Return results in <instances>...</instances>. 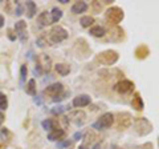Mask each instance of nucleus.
Listing matches in <instances>:
<instances>
[{
    "label": "nucleus",
    "mask_w": 159,
    "mask_h": 149,
    "mask_svg": "<svg viewBox=\"0 0 159 149\" xmlns=\"http://www.w3.org/2000/svg\"><path fill=\"white\" fill-rule=\"evenodd\" d=\"M113 123H114V115L110 113V112H106V113H103L101 117L93 124V128L97 131H103V129L110 128L113 125Z\"/></svg>",
    "instance_id": "f257e3e1"
},
{
    "label": "nucleus",
    "mask_w": 159,
    "mask_h": 149,
    "mask_svg": "<svg viewBox=\"0 0 159 149\" xmlns=\"http://www.w3.org/2000/svg\"><path fill=\"white\" fill-rule=\"evenodd\" d=\"M68 37V32H66V29L65 28H62V27H60V25H56V27H53L50 29V32H49V39H50V41L52 43H61V41H64Z\"/></svg>",
    "instance_id": "f03ea898"
},
{
    "label": "nucleus",
    "mask_w": 159,
    "mask_h": 149,
    "mask_svg": "<svg viewBox=\"0 0 159 149\" xmlns=\"http://www.w3.org/2000/svg\"><path fill=\"white\" fill-rule=\"evenodd\" d=\"M97 60L103 65H113L118 60V53L115 51H105L97 56Z\"/></svg>",
    "instance_id": "7ed1b4c3"
},
{
    "label": "nucleus",
    "mask_w": 159,
    "mask_h": 149,
    "mask_svg": "<svg viewBox=\"0 0 159 149\" xmlns=\"http://www.w3.org/2000/svg\"><path fill=\"white\" fill-rule=\"evenodd\" d=\"M106 19L109 20V22H111V23L118 24L123 19V11L121 10V8H118V7L109 8L107 12H106Z\"/></svg>",
    "instance_id": "20e7f679"
},
{
    "label": "nucleus",
    "mask_w": 159,
    "mask_h": 149,
    "mask_svg": "<svg viewBox=\"0 0 159 149\" xmlns=\"http://www.w3.org/2000/svg\"><path fill=\"white\" fill-rule=\"evenodd\" d=\"M114 89L117 91L118 93H121V95L130 93V92L134 89V83L130 81V80H122V81H119V83L115 84Z\"/></svg>",
    "instance_id": "39448f33"
},
{
    "label": "nucleus",
    "mask_w": 159,
    "mask_h": 149,
    "mask_svg": "<svg viewBox=\"0 0 159 149\" xmlns=\"http://www.w3.org/2000/svg\"><path fill=\"white\" fill-rule=\"evenodd\" d=\"M15 31H16V36L21 40V41H25L27 39V23L24 22V20H19V22H16L15 24Z\"/></svg>",
    "instance_id": "423d86ee"
},
{
    "label": "nucleus",
    "mask_w": 159,
    "mask_h": 149,
    "mask_svg": "<svg viewBox=\"0 0 159 149\" xmlns=\"http://www.w3.org/2000/svg\"><path fill=\"white\" fill-rule=\"evenodd\" d=\"M90 96L87 95H78L76 96V97L73 99V101H72V104H73L74 108H82V107H86L90 104Z\"/></svg>",
    "instance_id": "0eeeda50"
},
{
    "label": "nucleus",
    "mask_w": 159,
    "mask_h": 149,
    "mask_svg": "<svg viewBox=\"0 0 159 149\" xmlns=\"http://www.w3.org/2000/svg\"><path fill=\"white\" fill-rule=\"evenodd\" d=\"M62 91H64V85H62L61 83H53V84H50V85H48L44 92H45L46 95L56 97V96H58Z\"/></svg>",
    "instance_id": "6e6552de"
},
{
    "label": "nucleus",
    "mask_w": 159,
    "mask_h": 149,
    "mask_svg": "<svg viewBox=\"0 0 159 149\" xmlns=\"http://www.w3.org/2000/svg\"><path fill=\"white\" fill-rule=\"evenodd\" d=\"M86 10H87V3H85V2H77L70 8L72 14H74V15L83 14V12H86Z\"/></svg>",
    "instance_id": "1a4fd4ad"
},
{
    "label": "nucleus",
    "mask_w": 159,
    "mask_h": 149,
    "mask_svg": "<svg viewBox=\"0 0 159 149\" xmlns=\"http://www.w3.org/2000/svg\"><path fill=\"white\" fill-rule=\"evenodd\" d=\"M64 136H65V132L62 129H52L50 132H48V140H50V141H58V140H61Z\"/></svg>",
    "instance_id": "9d476101"
},
{
    "label": "nucleus",
    "mask_w": 159,
    "mask_h": 149,
    "mask_svg": "<svg viewBox=\"0 0 159 149\" xmlns=\"http://www.w3.org/2000/svg\"><path fill=\"white\" fill-rule=\"evenodd\" d=\"M37 22L40 23V25H43V27L48 25V24H50V14L48 11L41 12V14L37 16Z\"/></svg>",
    "instance_id": "9b49d317"
},
{
    "label": "nucleus",
    "mask_w": 159,
    "mask_h": 149,
    "mask_svg": "<svg viewBox=\"0 0 159 149\" xmlns=\"http://www.w3.org/2000/svg\"><path fill=\"white\" fill-rule=\"evenodd\" d=\"M54 69L60 76H66V75H69V72H70V67L68 65V64L60 63V64H56L54 65Z\"/></svg>",
    "instance_id": "f8f14e48"
},
{
    "label": "nucleus",
    "mask_w": 159,
    "mask_h": 149,
    "mask_svg": "<svg viewBox=\"0 0 159 149\" xmlns=\"http://www.w3.org/2000/svg\"><path fill=\"white\" fill-rule=\"evenodd\" d=\"M49 14H50V23H57V22H60V19L62 18V11L60 10L58 7L52 8V11Z\"/></svg>",
    "instance_id": "ddd939ff"
},
{
    "label": "nucleus",
    "mask_w": 159,
    "mask_h": 149,
    "mask_svg": "<svg viewBox=\"0 0 159 149\" xmlns=\"http://www.w3.org/2000/svg\"><path fill=\"white\" fill-rule=\"evenodd\" d=\"M37 12V6L35 2H27V18L32 19Z\"/></svg>",
    "instance_id": "4468645a"
},
{
    "label": "nucleus",
    "mask_w": 159,
    "mask_h": 149,
    "mask_svg": "<svg viewBox=\"0 0 159 149\" xmlns=\"http://www.w3.org/2000/svg\"><path fill=\"white\" fill-rule=\"evenodd\" d=\"M105 33H106L105 28L101 25H95L90 28V35L95 36V37H102V36H105Z\"/></svg>",
    "instance_id": "2eb2a0df"
},
{
    "label": "nucleus",
    "mask_w": 159,
    "mask_h": 149,
    "mask_svg": "<svg viewBox=\"0 0 159 149\" xmlns=\"http://www.w3.org/2000/svg\"><path fill=\"white\" fill-rule=\"evenodd\" d=\"M27 93H29L32 96H36V81H35V79H31L29 81H28Z\"/></svg>",
    "instance_id": "dca6fc26"
},
{
    "label": "nucleus",
    "mask_w": 159,
    "mask_h": 149,
    "mask_svg": "<svg viewBox=\"0 0 159 149\" xmlns=\"http://www.w3.org/2000/svg\"><path fill=\"white\" fill-rule=\"evenodd\" d=\"M41 127L46 132H50L52 129H54V121L53 120H50V119H46V120H44V121L41 123Z\"/></svg>",
    "instance_id": "f3484780"
},
{
    "label": "nucleus",
    "mask_w": 159,
    "mask_h": 149,
    "mask_svg": "<svg viewBox=\"0 0 159 149\" xmlns=\"http://www.w3.org/2000/svg\"><path fill=\"white\" fill-rule=\"evenodd\" d=\"M80 23H81V25H82V27L87 28V27H90L91 24L94 23V19L91 18V16H82L81 20H80Z\"/></svg>",
    "instance_id": "a211bd4d"
},
{
    "label": "nucleus",
    "mask_w": 159,
    "mask_h": 149,
    "mask_svg": "<svg viewBox=\"0 0 159 149\" xmlns=\"http://www.w3.org/2000/svg\"><path fill=\"white\" fill-rule=\"evenodd\" d=\"M27 73H28V68H27L25 64H23V65L20 67V84H21V85L27 79Z\"/></svg>",
    "instance_id": "6ab92c4d"
},
{
    "label": "nucleus",
    "mask_w": 159,
    "mask_h": 149,
    "mask_svg": "<svg viewBox=\"0 0 159 149\" xmlns=\"http://www.w3.org/2000/svg\"><path fill=\"white\" fill-rule=\"evenodd\" d=\"M8 108V100L7 96L0 92V111H6Z\"/></svg>",
    "instance_id": "aec40b11"
},
{
    "label": "nucleus",
    "mask_w": 159,
    "mask_h": 149,
    "mask_svg": "<svg viewBox=\"0 0 159 149\" xmlns=\"http://www.w3.org/2000/svg\"><path fill=\"white\" fill-rule=\"evenodd\" d=\"M133 104H138V105H137V109H142V108H143V103H142V100H141V97H139L138 95L135 96Z\"/></svg>",
    "instance_id": "412c9836"
},
{
    "label": "nucleus",
    "mask_w": 159,
    "mask_h": 149,
    "mask_svg": "<svg viewBox=\"0 0 159 149\" xmlns=\"http://www.w3.org/2000/svg\"><path fill=\"white\" fill-rule=\"evenodd\" d=\"M64 111H65V108H64L62 105H58V107H54V109H52V113L60 115V113H62Z\"/></svg>",
    "instance_id": "4be33fe9"
},
{
    "label": "nucleus",
    "mask_w": 159,
    "mask_h": 149,
    "mask_svg": "<svg viewBox=\"0 0 159 149\" xmlns=\"http://www.w3.org/2000/svg\"><path fill=\"white\" fill-rule=\"evenodd\" d=\"M45 37L46 36H41V37H39L37 40H36V44H37L39 47H44L45 45Z\"/></svg>",
    "instance_id": "5701e85b"
},
{
    "label": "nucleus",
    "mask_w": 159,
    "mask_h": 149,
    "mask_svg": "<svg viewBox=\"0 0 159 149\" xmlns=\"http://www.w3.org/2000/svg\"><path fill=\"white\" fill-rule=\"evenodd\" d=\"M70 141H65V143H58L57 144V148H69L70 147Z\"/></svg>",
    "instance_id": "b1692460"
},
{
    "label": "nucleus",
    "mask_w": 159,
    "mask_h": 149,
    "mask_svg": "<svg viewBox=\"0 0 159 149\" xmlns=\"http://www.w3.org/2000/svg\"><path fill=\"white\" fill-rule=\"evenodd\" d=\"M21 14H23V7H21V6H20V4L17 3V8H16V10H15V15H16V16H20Z\"/></svg>",
    "instance_id": "393cba45"
},
{
    "label": "nucleus",
    "mask_w": 159,
    "mask_h": 149,
    "mask_svg": "<svg viewBox=\"0 0 159 149\" xmlns=\"http://www.w3.org/2000/svg\"><path fill=\"white\" fill-rule=\"evenodd\" d=\"M8 37H9V39L12 40V41H13V40H16V36H13V35H12V32H11V31L8 32Z\"/></svg>",
    "instance_id": "a878e982"
},
{
    "label": "nucleus",
    "mask_w": 159,
    "mask_h": 149,
    "mask_svg": "<svg viewBox=\"0 0 159 149\" xmlns=\"http://www.w3.org/2000/svg\"><path fill=\"white\" fill-rule=\"evenodd\" d=\"M3 25H4V16L0 15V28H2Z\"/></svg>",
    "instance_id": "bb28decb"
},
{
    "label": "nucleus",
    "mask_w": 159,
    "mask_h": 149,
    "mask_svg": "<svg viewBox=\"0 0 159 149\" xmlns=\"http://www.w3.org/2000/svg\"><path fill=\"white\" fill-rule=\"evenodd\" d=\"M82 137V133H76L74 135V140H78V139H81Z\"/></svg>",
    "instance_id": "cd10ccee"
},
{
    "label": "nucleus",
    "mask_w": 159,
    "mask_h": 149,
    "mask_svg": "<svg viewBox=\"0 0 159 149\" xmlns=\"http://www.w3.org/2000/svg\"><path fill=\"white\" fill-rule=\"evenodd\" d=\"M3 121H4V115L2 113V112H0V125L3 124Z\"/></svg>",
    "instance_id": "c85d7f7f"
},
{
    "label": "nucleus",
    "mask_w": 159,
    "mask_h": 149,
    "mask_svg": "<svg viewBox=\"0 0 159 149\" xmlns=\"http://www.w3.org/2000/svg\"><path fill=\"white\" fill-rule=\"evenodd\" d=\"M78 149H87V147H86V145H80Z\"/></svg>",
    "instance_id": "c756f323"
},
{
    "label": "nucleus",
    "mask_w": 159,
    "mask_h": 149,
    "mask_svg": "<svg viewBox=\"0 0 159 149\" xmlns=\"http://www.w3.org/2000/svg\"><path fill=\"white\" fill-rule=\"evenodd\" d=\"M98 148H99V143H98V144H95V145L93 147V149H98Z\"/></svg>",
    "instance_id": "7c9ffc66"
}]
</instances>
